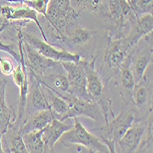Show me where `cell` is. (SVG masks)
Returning <instances> with one entry per match:
<instances>
[{
  "label": "cell",
  "mask_w": 153,
  "mask_h": 153,
  "mask_svg": "<svg viewBox=\"0 0 153 153\" xmlns=\"http://www.w3.org/2000/svg\"><path fill=\"white\" fill-rule=\"evenodd\" d=\"M150 85L147 80V77L144 76L140 81L135 83V86L132 91V105L137 111L144 109L149 112H152V93Z\"/></svg>",
  "instance_id": "obj_16"
},
{
  "label": "cell",
  "mask_w": 153,
  "mask_h": 153,
  "mask_svg": "<svg viewBox=\"0 0 153 153\" xmlns=\"http://www.w3.org/2000/svg\"><path fill=\"white\" fill-rule=\"evenodd\" d=\"M133 46L125 37H110L104 56V65L106 69L116 73L131 53Z\"/></svg>",
  "instance_id": "obj_6"
},
{
  "label": "cell",
  "mask_w": 153,
  "mask_h": 153,
  "mask_svg": "<svg viewBox=\"0 0 153 153\" xmlns=\"http://www.w3.org/2000/svg\"><path fill=\"white\" fill-rule=\"evenodd\" d=\"M54 118H56L51 109L41 110L39 112H36L30 117H27L21 127L19 128L20 132L23 134L31 132V131H38L43 129L49 123H51Z\"/></svg>",
  "instance_id": "obj_20"
},
{
  "label": "cell",
  "mask_w": 153,
  "mask_h": 153,
  "mask_svg": "<svg viewBox=\"0 0 153 153\" xmlns=\"http://www.w3.org/2000/svg\"><path fill=\"white\" fill-rule=\"evenodd\" d=\"M72 127L73 126L71 125L58 118H54L51 123H49L42 129V134H41V137L46 148V152H52L55 144L59 141L62 135L71 129Z\"/></svg>",
  "instance_id": "obj_18"
},
{
  "label": "cell",
  "mask_w": 153,
  "mask_h": 153,
  "mask_svg": "<svg viewBox=\"0 0 153 153\" xmlns=\"http://www.w3.org/2000/svg\"><path fill=\"white\" fill-rule=\"evenodd\" d=\"M27 76H29V90L27 94L25 119L39 111L51 109L42 86L40 85V83L31 72H30L27 69Z\"/></svg>",
  "instance_id": "obj_9"
},
{
  "label": "cell",
  "mask_w": 153,
  "mask_h": 153,
  "mask_svg": "<svg viewBox=\"0 0 153 153\" xmlns=\"http://www.w3.org/2000/svg\"><path fill=\"white\" fill-rule=\"evenodd\" d=\"M62 97L68 102L69 109L67 113L60 120L65 121L67 119L74 117H85L94 121H97L99 119L100 116H103L100 105L92 100L81 98V97L71 94L70 92L62 95Z\"/></svg>",
  "instance_id": "obj_7"
},
{
  "label": "cell",
  "mask_w": 153,
  "mask_h": 153,
  "mask_svg": "<svg viewBox=\"0 0 153 153\" xmlns=\"http://www.w3.org/2000/svg\"><path fill=\"white\" fill-rule=\"evenodd\" d=\"M94 30L83 27H76L66 35L63 42H66L71 46H82L88 43L94 38Z\"/></svg>",
  "instance_id": "obj_23"
},
{
  "label": "cell",
  "mask_w": 153,
  "mask_h": 153,
  "mask_svg": "<svg viewBox=\"0 0 153 153\" xmlns=\"http://www.w3.org/2000/svg\"><path fill=\"white\" fill-rule=\"evenodd\" d=\"M41 134H42V129L38 131L27 132L22 135L23 141L25 143L27 152L30 153L46 152V148L42 140V137H41Z\"/></svg>",
  "instance_id": "obj_24"
},
{
  "label": "cell",
  "mask_w": 153,
  "mask_h": 153,
  "mask_svg": "<svg viewBox=\"0 0 153 153\" xmlns=\"http://www.w3.org/2000/svg\"><path fill=\"white\" fill-rule=\"evenodd\" d=\"M150 63H152V44L146 42L145 49L142 47L140 50H137L135 45L130 53V69L136 82L145 76V73Z\"/></svg>",
  "instance_id": "obj_14"
},
{
  "label": "cell",
  "mask_w": 153,
  "mask_h": 153,
  "mask_svg": "<svg viewBox=\"0 0 153 153\" xmlns=\"http://www.w3.org/2000/svg\"><path fill=\"white\" fill-rule=\"evenodd\" d=\"M30 21H19V26L16 27V29L20 34V37L23 40L27 41L30 46H32L35 50H37L40 54H42L48 59L53 60L55 62H79L82 57L78 54H74L69 52L65 50H59L58 48L51 45L48 41L44 39H40L39 38L31 35L30 33L23 31L22 27L26 26Z\"/></svg>",
  "instance_id": "obj_5"
},
{
  "label": "cell",
  "mask_w": 153,
  "mask_h": 153,
  "mask_svg": "<svg viewBox=\"0 0 153 153\" xmlns=\"http://www.w3.org/2000/svg\"><path fill=\"white\" fill-rule=\"evenodd\" d=\"M61 64L67 75L70 86L69 92L81 98L90 100L86 92V75L82 59L79 62H62Z\"/></svg>",
  "instance_id": "obj_8"
},
{
  "label": "cell",
  "mask_w": 153,
  "mask_h": 153,
  "mask_svg": "<svg viewBox=\"0 0 153 153\" xmlns=\"http://www.w3.org/2000/svg\"><path fill=\"white\" fill-rule=\"evenodd\" d=\"M9 25H10V21L6 19L1 14V3H0V30L3 32L7 27H9Z\"/></svg>",
  "instance_id": "obj_28"
},
{
  "label": "cell",
  "mask_w": 153,
  "mask_h": 153,
  "mask_svg": "<svg viewBox=\"0 0 153 153\" xmlns=\"http://www.w3.org/2000/svg\"><path fill=\"white\" fill-rule=\"evenodd\" d=\"M40 85L47 87L53 91L55 94L62 96L69 93V82L67 79L66 73H64L63 68L59 72H51V68L41 77H36Z\"/></svg>",
  "instance_id": "obj_17"
},
{
  "label": "cell",
  "mask_w": 153,
  "mask_h": 153,
  "mask_svg": "<svg viewBox=\"0 0 153 153\" xmlns=\"http://www.w3.org/2000/svg\"><path fill=\"white\" fill-rule=\"evenodd\" d=\"M153 0H137L133 4L132 7L137 16L146 13H152Z\"/></svg>",
  "instance_id": "obj_26"
},
{
  "label": "cell",
  "mask_w": 153,
  "mask_h": 153,
  "mask_svg": "<svg viewBox=\"0 0 153 153\" xmlns=\"http://www.w3.org/2000/svg\"><path fill=\"white\" fill-rule=\"evenodd\" d=\"M14 69H15L14 68V64L9 59L0 57V71L5 76L11 75Z\"/></svg>",
  "instance_id": "obj_27"
},
{
  "label": "cell",
  "mask_w": 153,
  "mask_h": 153,
  "mask_svg": "<svg viewBox=\"0 0 153 153\" xmlns=\"http://www.w3.org/2000/svg\"><path fill=\"white\" fill-rule=\"evenodd\" d=\"M7 80L3 78L0 80V132L4 135L17 118L15 110L8 106L6 101V90Z\"/></svg>",
  "instance_id": "obj_19"
},
{
  "label": "cell",
  "mask_w": 153,
  "mask_h": 153,
  "mask_svg": "<svg viewBox=\"0 0 153 153\" xmlns=\"http://www.w3.org/2000/svg\"><path fill=\"white\" fill-rule=\"evenodd\" d=\"M22 47H23V52H24V61H25L27 69L30 72H31L35 77L43 76L53 65L59 62H55L53 60L46 58L42 54H40L37 50H35L32 46H30L27 41L23 39H22Z\"/></svg>",
  "instance_id": "obj_10"
},
{
  "label": "cell",
  "mask_w": 153,
  "mask_h": 153,
  "mask_svg": "<svg viewBox=\"0 0 153 153\" xmlns=\"http://www.w3.org/2000/svg\"><path fill=\"white\" fill-rule=\"evenodd\" d=\"M115 76L117 87L124 104L132 105V91L136 82L130 69V54L115 73Z\"/></svg>",
  "instance_id": "obj_12"
},
{
  "label": "cell",
  "mask_w": 153,
  "mask_h": 153,
  "mask_svg": "<svg viewBox=\"0 0 153 153\" xmlns=\"http://www.w3.org/2000/svg\"><path fill=\"white\" fill-rule=\"evenodd\" d=\"M74 123L72 128L63 133L58 142L66 148L72 145H81L85 147L89 152L94 153L110 152L107 146L98 137L90 133L81 124L77 117H74Z\"/></svg>",
  "instance_id": "obj_3"
},
{
  "label": "cell",
  "mask_w": 153,
  "mask_h": 153,
  "mask_svg": "<svg viewBox=\"0 0 153 153\" xmlns=\"http://www.w3.org/2000/svg\"><path fill=\"white\" fill-rule=\"evenodd\" d=\"M105 14L108 25L110 37L119 38V34L123 31L124 27L128 20L137 16L132 6L127 0H104Z\"/></svg>",
  "instance_id": "obj_4"
},
{
  "label": "cell",
  "mask_w": 153,
  "mask_h": 153,
  "mask_svg": "<svg viewBox=\"0 0 153 153\" xmlns=\"http://www.w3.org/2000/svg\"><path fill=\"white\" fill-rule=\"evenodd\" d=\"M136 109L132 105L124 104L120 113L97 130V137L107 146L110 152H117V142L132 125L136 119Z\"/></svg>",
  "instance_id": "obj_2"
},
{
  "label": "cell",
  "mask_w": 153,
  "mask_h": 153,
  "mask_svg": "<svg viewBox=\"0 0 153 153\" xmlns=\"http://www.w3.org/2000/svg\"><path fill=\"white\" fill-rule=\"evenodd\" d=\"M2 133L0 132V153H3L5 152L4 151V149H3V145H2Z\"/></svg>",
  "instance_id": "obj_29"
},
{
  "label": "cell",
  "mask_w": 153,
  "mask_h": 153,
  "mask_svg": "<svg viewBox=\"0 0 153 153\" xmlns=\"http://www.w3.org/2000/svg\"><path fill=\"white\" fill-rule=\"evenodd\" d=\"M4 135L7 136V149L6 152H12V153L27 152L25 143L23 141L22 133L20 132L19 128L11 126Z\"/></svg>",
  "instance_id": "obj_22"
},
{
  "label": "cell",
  "mask_w": 153,
  "mask_h": 153,
  "mask_svg": "<svg viewBox=\"0 0 153 153\" xmlns=\"http://www.w3.org/2000/svg\"><path fill=\"white\" fill-rule=\"evenodd\" d=\"M1 14L6 19L9 21L34 22L36 26L38 27L39 32L42 35L43 39L45 41H48V39L44 32L43 27L41 26L39 19L38 18L39 13L35 9L25 5H20V7H15L9 5H1Z\"/></svg>",
  "instance_id": "obj_13"
},
{
  "label": "cell",
  "mask_w": 153,
  "mask_h": 153,
  "mask_svg": "<svg viewBox=\"0 0 153 153\" xmlns=\"http://www.w3.org/2000/svg\"><path fill=\"white\" fill-rule=\"evenodd\" d=\"M151 115H149V117ZM148 120H144V119L136 120L135 119L131 126L128 128V130L125 132V134L121 137L120 140L117 142L116 151H117V147L119 149V152H124V153L136 152L141 142L143 135L147 129Z\"/></svg>",
  "instance_id": "obj_11"
},
{
  "label": "cell",
  "mask_w": 153,
  "mask_h": 153,
  "mask_svg": "<svg viewBox=\"0 0 153 153\" xmlns=\"http://www.w3.org/2000/svg\"><path fill=\"white\" fill-rule=\"evenodd\" d=\"M44 88L46 89V92L48 94V98H49L48 102H49L51 110L53 112L55 117L58 119H61L67 113V111L69 109L68 102L64 98H62V96H60L59 94H55L51 89H49L47 87H44Z\"/></svg>",
  "instance_id": "obj_25"
},
{
  "label": "cell",
  "mask_w": 153,
  "mask_h": 153,
  "mask_svg": "<svg viewBox=\"0 0 153 153\" xmlns=\"http://www.w3.org/2000/svg\"><path fill=\"white\" fill-rule=\"evenodd\" d=\"M95 61L96 57H94L91 61L82 59V63L85 67L86 75V92L89 99L100 105L103 117L106 123L109 121V116L112 117L115 116L112 110V101L106 87L108 81H105L99 71H97Z\"/></svg>",
  "instance_id": "obj_1"
},
{
  "label": "cell",
  "mask_w": 153,
  "mask_h": 153,
  "mask_svg": "<svg viewBox=\"0 0 153 153\" xmlns=\"http://www.w3.org/2000/svg\"><path fill=\"white\" fill-rule=\"evenodd\" d=\"M71 6L79 15L82 12H88L103 18L105 14L104 0H71Z\"/></svg>",
  "instance_id": "obj_21"
},
{
  "label": "cell",
  "mask_w": 153,
  "mask_h": 153,
  "mask_svg": "<svg viewBox=\"0 0 153 153\" xmlns=\"http://www.w3.org/2000/svg\"><path fill=\"white\" fill-rule=\"evenodd\" d=\"M128 23L130 26V30L125 38L133 46H135L143 36L153 30L152 13H146L140 16H135L128 20Z\"/></svg>",
  "instance_id": "obj_15"
},
{
  "label": "cell",
  "mask_w": 153,
  "mask_h": 153,
  "mask_svg": "<svg viewBox=\"0 0 153 153\" xmlns=\"http://www.w3.org/2000/svg\"><path fill=\"white\" fill-rule=\"evenodd\" d=\"M136 1H137V0H130V4H131V6H133V4H134Z\"/></svg>",
  "instance_id": "obj_30"
}]
</instances>
